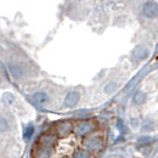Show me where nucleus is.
<instances>
[{"instance_id":"0eeeda50","label":"nucleus","mask_w":158,"mask_h":158,"mask_svg":"<svg viewBox=\"0 0 158 158\" xmlns=\"http://www.w3.org/2000/svg\"><path fill=\"white\" fill-rule=\"evenodd\" d=\"M32 100L37 103V105H45L48 101H49V98H48V95L45 94V93H41V91H39V93H35L33 96H32Z\"/></svg>"},{"instance_id":"20e7f679","label":"nucleus","mask_w":158,"mask_h":158,"mask_svg":"<svg viewBox=\"0 0 158 158\" xmlns=\"http://www.w3.org/2000/svg\"><path fill=\"white\" fill-rule=\"evenodd\" d=\"M79 99H80V94L78 91H71L64 98V105L67 107H74L78 103Z\"/></svg>"},{"instance_id":"f03ea898","label":"nucleus","mask_w":158,"mask_h":158,"mask_svg":"<svg viewBox=\"0 0 158 158\" xmlns=\"http://www.w3.org/2000/svg\"><path fill=\"white\" fill-rule=\"evenodd\" d=\"M83 145H84V147H86V148H89L91 151H99L103 146V139L101 138V136L88 138L86 140H84Z\"/></svg>"},{"instance_id":"f3484780","label":"nucleus","mask_w":158,"mask_h":158,"mask_svg":"<svg viewBox=\"0 0 158 158\" xmlns=\"http://www.w3.org/2000/svg\"><path fill=\"white\" fill-rule=\"evenodd\" d=\"M152 142V139L150 136H143V138H140L138 140V143L140 145H146V143H151Z\"/></svg>"},{"instance_id":"6e6552de","label":"nucleus","mask_w":158,"mask_h":158,"mask_svg":"<svg viewBox=\"0 0 158 158\" xmlns=\"http://www.w3.org/2000/svg\"><path fill=\"white\" fill-rule=\"evenodd\" d=\"M40 145L41 146H49V147H54L55 143H56V139L54 136H50V135H43L40 138Z\"/></svg>"},{"instance_id":"f8f14e48","label":"nucleus","mask_w":158,"mask_h":158,"mask_svg":"<svg viewBox=\"0 0 158 158\" xmlns=\"http://www.w3.org/2000/svg\"><path fill=\"white\" fill-rule=\"evenodd\" d=\"M33 134H34V128H33V125H27L26 128H24V131H23V136L26 140H29V139L33 136Z\"/></svg>"},{"instance_id":"ddd939ff","label":"nucleus","mask_w":158,"mask_h":158,"mask_svg":"<svg viewBox=\"0 0 158 158\" xmlns=\"http://www.w3.org/2000/svg\"><path fill=\"white\" fill-rule=\"evenodd\" d=\"M2 100H4V102H5L6 105H12V103L15 102V96H14L11 93H5V94L2 95Z\"/></svg>"},{"instance_id":"9d476101","label":"nucleus","mask_w":158,"mask_h":158,"mask_svg":"<svg viewBox=\"0 0 158 158\" xmlns=\"http://www.w3.org/2000/svg\"><path fill=\"white\" fill-rule=\"evenodd\" d=\"M133 101H134L135 105H142V103L146 101V94L142 93V91H138V93L134 95Z\"/></svg>"},{"instance_id":"423d86ee","label":"nucleus","mask_w":158,"mask_h":158,"mask_svg":"<svg viewBox=\"0 0 158 158\" xmlns=\"http://www.w3.org/2000/svg\"><path fill=\"white\" fill-rule=\"evenodd\" d=\"M56 131H57L59 136H62V138L67 136L72 131V125H71L69 122H62V123H60L59 125H57Z\"/></svg>"},{"instance_id":"2eb2a0df","label":"nucleus","mask_w":158,"mask_h":158,"mask_svg":"<svg viewBox=\"0 0 158 158\" xmlns=\"http://www.w3.org/2000/svg\"><path fill=\"white\" fill-rule=\"evenodd\" d=\"M73 158H90V155H89L86 151L80 150V151H77V152L74 153Z\"/></svg>"},{"instance_id":"a211bd4d","label":"nucleus","mask_w":158,"mask_h":158,"mask_svg":"<svg viewBox=\"0 0 158 158\" xmlns=\"http://www.w3.org/2000/svg\"><path fill=\"white\" fill-rule=\"evenodd\" d=\"M117 124H118V127H119V130H120V131H123V130H124V124L122 123V120H118V122H117Z\"/></svg>"},{"instance_id":"f257e3e1","label":"nucleus","mask_w":158,"mask_h":158,"mask_svg":"<svg viewBox=\"0 0 158 158\" xmlns=\"http://www.w3.org/2000/svg\"><path fill=\"white\" fill-rule=\"evenodd\" d=\"M158 12V7H157V2L156 1H152V0H148L147 2H145V5L142 6V14L147 19H155L157 16Z\"/></svg>"},{"instance_id":"1a4fd4ad","label":"nucleus","mask_w":158,"mask_h":158,"mask_svg":"<svg viewBox=\"0 0 158 158\" xmlns=\"http://www.w3.org/2000/svg\"><path fill=\"white\" fill-rule=\"evenodd\" d=\"M147 55H148V51H147L146 49H143L142 46H138V48L134 50V52H133V56L138 60L145 59Z\"/></svg>"},{"instance_id":"dca6fc26","label":"nucleus","mask_w":158,"mask_h":158,"mask_svg":"<svg viewBox=\"0 0 158 158\" xmlns=\"http://www.w3.org/2000/svg\"><path fill=\"white\" fill-rule=\"evenodd\" d=\"M116 88H117V84H116V83H110V84H107V85L105 86V93L111 94V93H113V91L116 90Z\"/></svg>"},{"instance_id":"9b49d317","label":"nucleus","mask_w":158,"mask_h":158,"mask_svg":"<svg viewBox=\"0 0 158 158\" xmlns=\"http://www.w3.org/2000/svg\"><path fill=\"white\" fill-rule=\"evenodd\" d=\"M10 71H11L12 76L16 77V78H20L23 74V69L21 68L19 64H10Z\"/></svg>"},{"instance_id":"39448f33","label":"nucleus","mask_w":158,"mask_h":158,"mask_svg":"<svg viewBox=\"0 0 158 158\" xmlns=\"http://www.w3.org/2000/svg\"><path fill=\"white\" fill-rule=\"evenodd\" d=\"M54 155V148L52 147H49V146H41L37 148V152H35V156L37 158H50Z\"/></svg>"},{"instance_id":"4468645a","label":"nucleus","mask_w":158,"mask_h":158,"mask_svg":"<svg viewBox=\"0 0 158 158\" xmlns=\"http://www.w3.org/2000/svg\"><path fill=\"white\" fill-rule=\"evenodd\" d=\"M10 125H9V122L5 118L0 117V133H5L6 130H9Z\"/></svg>"},{"instance_id":"7ed1b4c3","label":"nucleus","mask_w":158,"mask_h":158,"mask_svg":"<svg viewBox=\"0 0 158 158\" xmlns=\"http://www.w3.org/2000/svg\"><path fill=\"white\" fill-rule=\"evenodd\" d=\"M94 128H95L94 123H91V122H83V123H80L78 127L76 128V133L79 136H85L89 133H91L94 130Z\"/></svg>"}]
</instances>
